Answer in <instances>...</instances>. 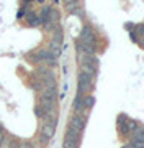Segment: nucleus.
Here are the masks:
<instances>
[{
  "label": "nucleus",
  "instance_id": "nucleus-1",
  "mask_svg": "<svg viewBox=\"0 0 144 148\" xmlns=\"http://www.w3.org/2000/svg\"><path fill=\"white\" fill-rule=\"evenodd\" d=\"M56 94H57V89L56 87L44 89L41 92V95H39V106L43 107L46 112L56 109Z\"/></svg>",
  "mask_w": 144,
  "mask_h": 148
},
{
  "label": "nucleus",
  "instance_id": "nucleus-2",
  "mask_svg": "<svg viewBox=\"0 0 144 148\" xmlns=\"http://www.w3.org/2000/svg\"><path fill=\"white\" fill-rule=\"evenodd\" d=\"M30 58L34 61V63H49V64H56V58L49 53V49H39L36 53H33Z\"/></svg>",
  "mask_w": 144,
  "mask_h": 148
},
{
  "label": "nucleus",
  "instance_id": "nucleus-3",
  "mask_svg": "<svg viewBox=\"0 0 144 148\" xmlns=\"http://www.w3.org/2000/svg\"><path fill=\"white\" fill-rule=\"evenodd\" d=\"M92 86H93V77L89 76V74L80 73L79 74V94L85 95L92 89Z\"/></svg>",
  "mask_w": 144,
  "mask_h": 148
},
{
  "label": "nucleus",
  "instance_id": "nucleus-4",
  "mask_svg": "<svg viewBox=\"0 0 144 148\" xmlns=\"http://www.w3.org/2000/svg\"><path fill=\"white\" fill-rule=\"evenodd\" d=\"M79 41L84 43V45H89V46H93L95 45V35H93V30H92L90 25H85L80 32Z\"/></svg>",
  "mask_w": 144,
  "mask_h": 148
},
{
  "label": "nucleus",
  "instance_id": "nucleus-5",
  "mask_svg": "<svg viewBox=\"0 0 144 148\" xmlns=\"http://www.w3.org/2000/svg\"><path fill=\"white\" fill-rule=\"evenodd\" d=\"M85 123H87L85 115H82V114H74V115L70 117V120H69V127L74 128V130H77V132L80 133L84 128H85Z\"/></svg>",
  "mask_w": 144,
  "mask_h": 148
},
{
  "label": "nucleus",
  "instance_id": "nucleus-6",
  "mask_svg": "<svg viewBox=\"0 0 144 148\" xmlns=\"http://www.w3.org/2000/svg\"><path fill=\"white\" fill-rule=\"evenodd\" d=\"M43 120H44V123H48V125H51V127L56 128V123H57V110H56V109L48 110L46 114H44Z\"/></svg>",
  "mask_w": 144,
  "mask_h": 148
},
{
  "label": "nucleus",
  "instance_id": "nucleus-7",
  "mask_svg": "<svg viewBox=\"0 0 144 148\" xmlns=\"http://www.w3.org/2000/svg\"><path fill=\"white\" fill-rule=\"evenodd\" d=\"M116 125H118V130H120V133L121 135H128L129 133V128H128V119H126V115H120L118 117V122H116Z\"/></svg>",
  "mask_w": 144,
  "mask_h": 148
},
{
  "label": "nucleus",
  "instance_id": "nucleus-8",
  "mask_svg": "<svg viewBox=\"0 0 144 148\" xmlns=\"http://www.w3.org/2000/svg\"><path fill=\"white\" fill-rule=\"evenodd\" d=\"M84 99H85V95L82 94H77L74 99V110L75 114H82V112L85 110V107H84Z\"/></svg>",
  "mask_w": 144,
  "mask_h": 148
},
{
  "label": "nucleus",
  "instance_id": "nucleus-9",
  "mask_svg": "<svg viewBox=\"0 0 144 148\" xmlns=\"http://www.w3.org/2000/svg\"><path fill=\"white\" fill-rule=\"evenodd\" d=\"M54 130L56 128L48 125V123H43V127H41V138H43V142H48L49 138L54 135Z\"/></svg>",
  "mask_w": 144,
  "mask_h": 148
},
{
  "label": "nucleus",
  "instance_id": "nucleus-10",
  "mask_svg": "<svg viewBox=\"0 0 144 148\" xmlns=\"http://www.w3.org/2000/svg\"><path fill=\"white\" fill-rule=\"evenodd\" d=\"M26 18H28V23H30L31 27H36V25H39V23H41L39 15H38V13H34V12H30V13L26 15Z\"/></svg>",
  "mask_w": 144,
  "mask_h": 148
},
{
  "label": "nucleus",
  "instance_id": "nucleus-11",
  "mask_svg": "<svg viewBox=\"0 0 144 148\" xmlns=\"http://www.w3.org/2000/svg\"><path fill=\"white\" fill-rule=\"evenodd\" d=\"M66 138L67 140H74V142H79L80 138V133L77 132V130H74V128H67V132H66Z\"/></svg>",
  "mask_w": 144,
  "mask_h": 148
},
{
  "label": "nucleus",
  "instance_id": "nucleus-12",
  "mask_svg": "<svg viewBox=\"0 0 144 148\" xmlns=\"http://www.w3.org/2000/svg\"><path fill=\"white\" fill-rule=\"evenodd\" d=\"M49 53L53 54L54 58L61 56V45H57V43L51 41V43H49Z\"/></svg>",
  "mask_w": 144,
  "mask_h": 148
},
{
  "label": "nucleus",
  "instance_id": "nucleus-13",
  "mask_svg": "<svg viewBox=\"0 0 144 148\" xmlns=\"http://www.w3.org/2000/svg\"><path fill=\"white\" fill-rule=\"evenodd\" d=\"M62 28L61 27H56L54 28V36H53V41L57 43V45H62Z\"/></svg>",
  "mask_w": 144,
  "mask_h": 148
},
{
  "label": "nucleus",
  "instance_id": "nucleus-14",
  "mask_svg": "<svg viewBox=\"0 0 144 148\" xmlns=\"http://www.w3.org/2000/svg\"><path fill=\"white\" fill-rule=\"evenodd\" d=\"M133 140H138V142H144V128L139 127L138 130L133 132Z\"/></svg>",
  "mask_w": 144,
  "mask_h": 148
},
{
  "label": "nucleus",
  "instance_id": "nucleus-15",
  "mask_svg": "<svg viewBox=\"0 0 144 148\" xmlns=\"http://www.w3.org/2000/svg\"><path fill=\"white\" fill-rule=\"evenodd\" d=\"M93 104H95L93 95H85V99H84V107H85V109H92Z\"/></svg>",
  "mask_w": 144,
  "mask_h": 148
},
{
  "label": "nucleus",
  "instance_id": "nucleus-16",
  "mask_svg": "<svg viewBox=\"0 0 144 148\" xmlns=\"http://www.w3.org/2000/svg\"><path fill=\"white\" fill-rule=\"evenodd\" d=\"M79 147V142H74V140H67L64 138V148H77Z\"/></svg>",
  "mask_w": 144,
  "mask_h": 148
},
{
  "label": "nucleus",
  "instance_id": "nucleus-17",
  "mask_svg": "<svg viewBox=\"0 0 144 148\" xmlns=\"http://www.w3.org/2000/svg\"><path fill=\"white\" fill-rule=\"evenodd\" d=\"M34 114H36V115L39 117V119H43L44 114H46V110H44V109H43L41 106H36V107H34Z\"/></svg>",
  "mask_w": 144,
  "mask_h": 148
},
{
  "label": "nucleus",
  "instance_id": "nucleus-18",
  "mask_svg": "<svg viewBox=\"0 0 144 148\" xmlns=\"http://www.w3.org/2000/svg\"><path fill=\"white\" fill-rule=\"evenodd\" d=\"M10 140H11V137L7 135V137L2 140V143H0V148H10Z\"/></svg>",
  "mask_w": 144,
  "mask_h": 148
},
{
  "label": "nucleus",
  "instance_id": "nucleus-19",
  "mask_svg": "<svg viewBox=\"0 0 144 148\" xmlns=\"http://www.w3.org/2000/svg\"><path fill=\"white\" fill-rule=\"evenodd\" d=\"M7 137V133H5V128H3V125H0V143H2V140Z\"/></svg>",
  "mask_w": 144,
  "mask_h": 148
},
{
  "label": "nucleus",
  "instance_id": "nucleus-20",
  "mask_svg": "<svg viewBox=\"0 0 144 148\" xmlns=\"http://www.w3.org/2000/svg\"><path fill=\"white\" fill-rule=\"evenodd\" d=\"M138 32H139V33H144V25H141V27H138Z\"/></svg>",
  "mask_w": 144,
  "mask_h": 148
}]
</instances>
